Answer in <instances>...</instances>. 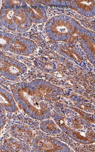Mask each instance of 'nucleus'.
Instances as JSON below:
<instances>
[{
    "mask_svg": "<svg viewBox=\"0 0 95 152\" xmlns=\"http://www.w3.org/2000/svg\"><path fill=\"white\" fill-rule=\"evenodd\" d=\"M10 1L7 4H4L1 9V21L5 26L12 31H27L31 25V21L25 7L21 6L20 1Z\"/></svg>",
    "mask_w": 95,
    "mask_h": 152,
    "instance_id": "obj_1",
    "label": "nucleus"
},
{
    "mask_svg": "<svg viewBox=\"0 0 95 152\" xmlns=\"http://www.w3.org/2000/svg\"><path fill=\"white\" fill-rule=\"evenodd\" d=\"M15 36L7 48L11 51L21 54L29 53L35 48L34 43L33 41Z\"/></svg>",
    "mask_w": 95,
    "mask_h": 152,
    "instance_id": "obj_2",
    "label": "nucleus"
},
{
    "mask_svg": "<svg viewBox=\"0 0 95 152\" xmlns=\"http://www.w3.org/2000/svg\"><path fill=\"white\" fill-rule=\"evenodd\" d=\"M26 12L31 21L34 23H42L45 18V12L41 7L37 6L25 7Z\"/></svg>",
    "mask_w": 95,
    "mask_h": 152,
    "instance_id": "obj_3",
    "label": "nucleus"
},
{
    "mask_svg": "<svg viewBox=\"0 0 95 152\" xmlns=\"http://www.w3.org/2000/svg\"><path fill=\"white\" fill-rule=\"evenodd\" d=\"M14 35L7 33H1V48L3 49H7Z\"/></svg>",
    "mask_w": 95,
    "mask_h": 152,
    "instance_id": "obj_4",
    "label": "nucleus"
},
{
    "mask_svg": "<svg viewBox=\"0 0 95 152\" xmlns=\"http://www.w3.org/2000/svg\"><path fill=\"white\" fill-rule=\"evenodd\" d=\"M4 69L5 70L6 72H7L9 74L13 75H19L21 71H22L21 67L14 63L6 64Z\"/></svg>",
    "mask_w": 95,
    "mask_h": 152,
    "instance_id": "obj_5",
    "label": "nucleus"
},
{
    "mask_svg": "<svg viewBox=\"0 0 95 152\" xmlns=\"http://www.w3.org/2000/svg\"><path fill=\"white\" fill-rule=\"evenodd\" d=\"M70 29H69L68 26L65 25H59L56 26V30L58 32L61 34H66L69 33Z\"/></svg>",
    "mask_w": 95,
    "mask_h": 152,
    "instance_id": "obj_6",
    "label": "nucleus"
}]
</instances>
